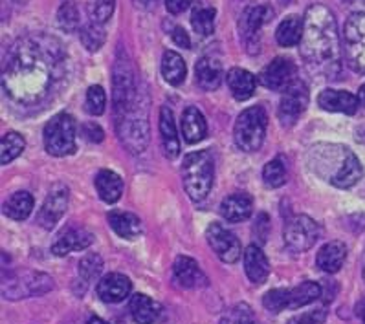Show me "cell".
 Wrapping results in <instances>:
<instances>
[{"mask_svg":"<svg viewBox=\"0 0 365 324\" xmlns=\"http://www.w3.org/2000/svg\"><path fill=\"white\" fill-rule=\"evenodd\" d=\"M24 147H26V141L19 132L4 134L2 143H0V163L8 165V163L14 162L17 156H21Z\"/></svg>","mask_w":365,"mask_h":324,"instance_id":"35","label":"cell"},{"mask_svg":"<svg viewBox=\"0 0 365 324\" xmlns=\"http://www.w3.org/2000/svg\"><path fill=\"white\" fill-rule=\"evenodd\" d=\"M114 6H116V0H91L88 2V17L92 22L105 24V22L110 21Z\"/></svg>","mask_w":365,"mask_h":324,"instance_id":"40","label":"cell"},{"mask_svg":"<svg viewBox=\"0 0 365 324\" xmlns=\"http://www.w3.org/2000/svg\"><path fill=\"white\" fill-rule=\"evenodd\" d=\"M81 134L86 137V140L92 141V143H99V141H103V137H105L101 127H99V125H96V123H85V125H83Z\"/></svg>","mask_w":365,"mask_h":324,"instance_id":"45","label":"cell"},{"mask_svg":"<svg viewBox=\"0 0 365 324\" xmlns=\"http://www.w3.org/2000/svg\"><path fill=\"white\" fill-rule=\"evenodd\" d=\"M112 86H114L112 105H114L118 136L133 154L143 152L149 143L147 101L138 88L136 73L125 51L118 53Z\"/></svg>","mask_w":365,"mask_h":324,"instance_id":"2","label":"cell"},{"mask_svg":"<svg viewBox=\"0 0 365 324\" xmlns=\"http://www.w3.org/2000/svg\"><path fill=\"white\" fill-rule=\"evenodd\" d=\"M191 24H193V30L202 37L213 33V30H215V8L206 4V2H198L191 13Z\"/></svg>","mask_w":365,"mask_h":324,"instance_id":"34","label":"cell"},{"mask_svg":"<svg viewBox=\"0 0 365 324\" xmlns=\"http://www.w3.org/2000/svg\"><path fill=\"white\" fill-rule=\"evenodd\" d=\"M319 239V226L307 214H297L284 226V244L294 253L309 251Z\"/></svg>","mask_w":365,"mask_h":324,"instance_id":"10","label":"cell"},{"mask_svg":"<svg viewBox=\"0 0 365 324\" xmlns=\"http://www.w3.org/2000/svg\"><path fill=\"white\" fill-rule=\"evenodd\" d=\"M303 30H305V21L297 17V15H290L279 24L277 31H275V38L284 48L296 46V44H301Z\"/></svg>","mask_w":365,"mask_h":324,"instance_id":"31","label":"cell"},{"mask_svg":"<svg viewBox=\"0 0 365 324\" xmlns=\"http://www.w3.org/2000/svg\"><path fill=\"white\" fill-rule=\"evenodd\" d=\"M245 269H246V275L248 278L254 284L261 286L264 284L270 275V262L268 258L264 256V253L261 251V248L257 246H250L245 253Z\"/></svg>","mask_w":365,"mask_h":324,"instance_id":"22","label":"cell"},{"mask_svg":"<svg viewBox=\"0 0 365 324\" xmlns=\"http://www.w3.org/2000/svg\"><path fill=\"white\" fill-rule=\"evenodd\" d=\"M318 105L327 112H341V114H356L360 99L345 90H323L318 98Z\"/></svg>","mask_w":365,"mask_h":324,"instance_id":"18","label":"cell"},{"mask_svg":"<svg viewBox=\"0 0 365 324\" xmlns=\"http://www.w3.org/2000/svg\"><path fill=\"white\" fill-rule=\"evenodd\" d=\"M356 313H358V317H360V319L364 320V324H365V299H361L360 303H358Z\"/></svg>","mask_w":365,"mask_h":324,"instance_id":"50","label":"cell"},{"mask_svg":"<svg viewBox=\"0 0 365 324\" xmlns=\"http://www.w3.org/2000/svg\"><path fill=\"white\" fill-rule=\"evenodd\" d=\"M254 213V200L246 192H235L224 198L220 204V214L228 222H245Z\"/></svg>","mask_w":365,"mask_h":324,"instance_id":"19","label":"cell"},{"mask_svg":"<svg viewBox=\"0 0 365 324\" xmlns=\"http://www.w3.org/2000/svg\"><path fill=\"white\" fill-rule=\"evenodd\" d=\"M86 112L92 115H101L107 107V95H105V90L99 85H94L88 88L86 92V101H85Z\"/></svg>","mask_w":365,"mask_h":324,"instance_id":"42","label":"cell"},{"mask_svg":"<svg viewBox=\"0 0 365 324\" xmlns=\"http://www.w3.org/2000/svg\"><path fill=\"white\" fill-rule=\"evenodd\" d=\"M133 284H130L129 277H125L121 273H108L103 277L98 284V297L103 303L116 304L125 301L130 295Z\"/></svg>","mask_w":365,"mask_h":324,"instance_id":"17","label":"cell"},{"mask_svg":"<svg viewBox=\"0 0 365 324\" xmlns=\"http://www.w3.org/2000/svg\"><path fill=\"white\" fill-rule=\"evenodd\" d=\"M345 258H347V248H345L344 242H329L325 244L318 253V258H316V264L322 271L325 273H336L339 271V268L344 266Z\"/></svg>","mask_w":365,"mask_h":324,"instance_id":"25","label":"cell"},{"mask_svg":"<svg viewBox=\"0 0 365 324\" xmlns=\"http://www.w3.org/2000/svg\"><path fill=\"white\" fill-rule=\"evenodd\" d=\"M344 56L354 72L365 73V13H352L345 22Z\"/></svg>","mask_w":365,"mask_h":324,"instance_id":"9","label":"cell"},{"mask_svg":"<svg viewBox=\"0 0 365 324\" xmlns=\"http://www.w3.org/2000/svg\"><path fill=\"white\" fill-rule=\"evenodd\" d=\"M2 211H4L6 216L11 218V220H19V222H21V220H26L31 214V211H34V197L26 191L14 192L4 204Z\"/></svg>","mask_w":365,"mask_h":324,"instance_id":"32","label":"cell"},{"mask_svg":"<svg viewBox=\"0 0 365 324\" xmlns=\"http://www.w3.org/2000/svg\"><path fill=\"white\" fill-rule=\"evenodd\" d=\"M262 179H264L267 187L272 189L284 185V182H287V167H284V163L279 158L268 162L264 165V171H262Z\"/></svg>","mask_w":365,"mask_h":324,"instance_id":"38","label":"cell"},{"mask_svg":"<svg viewBox=\"0 0 365 324\" xmlns=\"http://www.w3.org/2000/svg\"><path fill=\"white\" fill-rule=\"evenodd\" d=\"M173 41H175V43L178 44V46H182V48H190L191 46L190 37H187V33H185L182 28H175V30H173Z\"/></svg>","mask_w":365,"mask_h":324,"instance_id":"47","label":"cell"},{"mask_svg":"<svg viewBox=\"0 0 365 324\" xmlns=\"http://www.w3.org/2000/svg\"><path fill=\"white\" fill-rule=\"evenodd\" d=\"M322 297V286L318 282L307 281L299 286L292 288V290H287V310H297V308H303L307 304L314 303L316 299Z\"/></svg>","mask_w":365,"mask_h":324,"instance_id":"30","label":"cell"},{"mask_svg":"<svg viewBox=\"0 0 365 324\" xmlns=\"http://www.w3.org/2000/svg\"><path fill=\"white\" fill-rule=\"evenodd\" d=\"M44 149L48 154L65 158L76 152V121L70 114H57L44 127Z\"/></svg>","mask_w":365,"mask_h":324,"instance_id":"7","label":"cell"},{"mask_svg":"<svg viewBox=\"0 0 365 324\" xmlns=\"http://www.w3.org/2000/svg\"><path fill=\"white\" fill-rule=\"evenodd\" d=\"M86 324H108V323H105V320H103V319H99V317L92 315V317H88V320H86Z\"/></svg>","mask_w":365,"mask_h":324,"instance_id":"51","label":"cell"},{"mask_svg":"<svg viewBox=\"0 0 365 324\" xmlns=\"http://www.w3.org/2000/svg\"><path fill=\"white\" fill-rule=\"evenodd\" d=\"M305 30L299 51L310 70L332 77L339 70L341 44L334 13L323 4H314L305 13Z\"/></svg>","mask_w":365,"mask_h":324,"instance_id":"3","label":"cell"},{"mask_svg":"<svg viewBox=\"0 0 365 324\" xmlns=\"http://www.w3.org/2000/svg\"><path fill=\"white\" fill-rule=\"evenodd\" d=\"M281 2H283V4H284V6H287V4H288V2H290V0H281Z\"/></svg>","mask_w":365,"mask_h":324,"instance_id":"53","label":"cell"},{"mask_svg":"<svg viewBox=\"0 0 365 324\" xmlns=\"http://www.w3.org/2000/svg\"><path fill=\"white\" fill-rule=\"evenodd\" d=\"M259 229H262V227H264V229H268V218H267V214H259ZM264 239H267V236H264V233H261V235H259V240H261V242H264Z\"/></svg>","mask_w":365,"mask_h":324,"instance_id":"48","label":"cell"},{"mask_svg":"<svg viewBox=\"0 0 365 324\" xmlns=\"http://www.w3.org/2000/svg\"><path fill=\"white\" fill-rule=\"evenodd\" d=\"M57 22H59L61 30H65L66 33H73L79 28V9L73 4L72 0L63 2L57 11Z\"/></svg>","mask_w":365,"mask_h":324,"instance_id":"37","label":"cell"},{"mask_svg":"<svg viewBox=\"0 0 365 324\" xmlns=\"http://www.w3.org/2000/svg\"><path fill=\"white\" fill-rule=\"evenodd\" d=\"M307 107H309V88L305 83L296 79L284 90L283 98H281L279 110H277L281 123L287 127L294 125L299 120V115L307 110Z\"/></svg>","mask_w":365,"mask_h":324,"instance_id":"11","label":"cell"},{"mask_svg":"<svg viewBox=\"0 0 365 324\" xmlns=\"http://www.w3.org/2000/svg\"><path fill=\"white\" fill-rule=\"evenodd\" d=\"M108 224L118 236L125 240H136L142 235V222L140 218L127 211H110L108 213Z\"/></svg>","mask_w":365,"mask_h":324,"instance_id":"24","label":"cell"},{"mask_svg":"<svg viewBox=\"0 0 365 324\" xmlns=\"http://www.w3.org/2000/svg\"><path fill=\"white\" fill-rule=\"evenodd\" d=\"M360 101H361V105L365 107V85H361V88H360Z\"/></svg>","mask_w":365,"mask_h":324,"instance_id":"52","label":"cell"},{"mask_svg":"<svg viewBox=\"0 0 365 324\" xmlns=\"http://www.w3.org/2000/svg\"><path fill=\"white\" fill-rule=\"evenodd\" d=\"M262 304L267 308L268 312L279 313L287 310V290H272L264 295Z\"/></svg>","mask_w":365,"mask_h":324,"instance_id":"43","label":"cell"},{"mask_svg":"<svg viewBox=\"0 0 365 324\" xmlns=\"http://www.w3.org/2000/svg\"><path fill=\"white\" fill-rule=\"evenodd\" d=\"M206 236L211 249L222 262L233 264L241 258V242L230 229L220 224H211L206 231Z\"/></svg>","mask_w":365,"mask_h":324,"instance_id":"12","label":"cell"},{"mask_svg":"<svg viewBox=\"0 0 365 324\" xmlns=\"http://www.w3.org/2000/svg\"><path fill=\"white\" fill-rule=\"evenodd\" d=\"M81 35V43L83 46L88 51H98L99 48L105 44V38H107V33H105L103 24H98V22H88L81 28L79 31Z\"/></svg>","mask_w":365,"mask_h":324,"instance_id":"36","label":"cell"},{"mask_svg":"<svg viewBox=\"0 0 365 324\" xmlns=\"http://www.w3.org/2000/svg\"><path fill=\"white\" fill-rule=\"evenodd\" d=\"M190 4L191 0H165V8L173 15H178V13L185 11V9L190 8Z\"/></svg>","mask_w":365,"mask_h":324,"instance_id":"46","label":"cell"},{"mask_svg":"<svg viewBox=\"0 0 365 324\" xmlns=\"http://www.w3.org/2000/svg\"><path fill=\"white\" fill-rule=\"evenodd\" d=\"M101 268H103V262L99 258V255H86L81 262H79V277H81L83 284L88 286L99 273H101Z\"/></svg>","mask_w":365,"mask_h":324,"instance_id":"41","label":"cell"},{"mask_svg":"<svg viewBox=\"0 0 365 324\" xmlns=\"http://www.w3.org/2000/svg\"><path fill=\"white\" fill-rule=\"evenodd\" d=\"M364 278H365V266H364Z\"/></svg>","mask_w":365,"mask_h":324,"instance_id":"54","label":"cell"},{"mask_svg":"<svg viewBox=\"0 0 365 324\" xmlns=\"http://www.w3.org/2000/svg\"><path fill=\"white\" fill-rule=\"evenodd\" d=\"M66 53L56 37L26 35L9 48L2 70V90L22 107H34L50 95L65 77Z\"/></svg>","mask_w":365,"mask_h":324,"instance_id":"1","label":"cell"},{"mask_svg":"<svg viewBox=\"0 0 365 324\" xmlns=\"http://www.w3.org/2000/svg\"><path fill=\"white\" fill-rule=\"evenodd\" d=\"M220 324H257L255 323L254 312L248 304L241 303L235 304L233 308H230L228 312L224 313L222 319H220Z\"/></svg>","mask_w":365,"mask_h":324,"instance_id":"39","label":"cell"},{"mask_svg":"<svg viewBox=\"0 0 365 324\" xmlns=\"http://www.w3.org/2000/svg\"><path fill=\"white\" fill-rule=\"evenodd\" d=\"M185 61L176 51H163L162 57V75L173 86H180L185 79Z\"/></svg>","mask_w":365,"mask_h":324,"instance_id":"33","label":"cell"},{"mask_svg":"<svg viewBox=\"0 0 365 324\" xmlns=\"http://www.w3.org/2000/svg\"><path fill=\"white\" fill-rule=\"evenodd\" d=\"M296 72L297 68L292 61L284 59V57H277L268 66L262 68L259 79H261L262 86L279 92V90H287L288 86L296 81Z\"/></svg>","mask_w":365,"mask_h":324,"instance_id":"14","label":"cell"},{"mask_svg":"<svg viewBox=\"0 0 365 324\" xmlns=\"http://www.w3.org/2000/svg\"><path fill=\"white\" fill-rule=\"evenodd\" d=\"M195 77H197V85L206 92L217 90L224 77L222 64L215 57H202L195 66Z\"/></svg>","mask_w":365,"mask_h":324,"instance_id":"20","label":"cell"},{"mask_svg":"<svg viewBox=\"0 0 365 324\" xmlns=\"http://www.w3.org/2000/svg\"><path fill=\"white\" fill-rule=\"evenodd\" d=\"M50 290H53V278L41 271H21L4 277L2 282V295L8 301L39 297Z\"/></svg>","mask_w":365,"mask_h":324,"instance_id":"8","label":"cell"},{"mask_svg":"<svg viewBox=\"0 0 365 324\" xmlns=\"http://www.w3.org/2000/svg\"><path fill=\"white\" fill-rule=\"evenodd\" d=\"M310 171L338 189H351L364 176V167L351 149L336 143H318L307 154Z\"/></svg>","mask_w":365,"mask_h":324,"instance_id":"4","label":"cell"},{"mask_svg":"<svg viewBox=\"0 0 365 324\" xmlns=\"http://www.w3.org/2000/svg\"><path fill=\"white\" fill-rule=\"evenodd\" d=\"M129 310L133 319L138 324H153L158 320L160 313H162V306H160L156 301H153L150 297L143 293H136L130 299Z\"/></svg>","mask_w":365,"mask_h":324,"instance_id":"27","label":"cell"},{"mask_svg":"<svg viewBox=\"0 0 365 324\" xmlns=\"http://www.w3.org/2000/svg\"><path fill=\"white\" fill-rule=\"evenodd\" d=\"M134 4L140 9H153L156 4V0H134Z\"/></svg>","mask_w":365,"mask_h":324,"instance_id":"49","label":"cell"},{"mask_svg":"<svg viewBox=\"0 0 365 324\" xmlns=\"http://www.w3.org/2000/svg\"><path fill=\"white\" fill-rule=\"evenodd\" d=\"M327 319L325 310H316V312H307L303 315H296L288 320V324H323Z\"/></svg>","mask_w":365,"mask_h":324,"instance_id":"44","label":"cell"},{"mask_svg":"<svg viewBox=\"0 0 365 324\" xmlns=\"http://www.w3.org/2000/svg\"><path fill=\"white\" fill-rule=\"evenodd\" d=\"M96 189H98L99 198L107 204H114L120 200L121 192H123V179L116 174V172L99 171L96 176Z\"/></svg>","mask_w":365,"mask_h":324,"instance_id":"29","label":"cell"},{"mask_svg":"<svg viewBox=\"0 0 365 324\" xmlns=\"http://www.w3.org/2000/svg\"><path fill=\"white\" fill-rule=\"evenodd\" d=\"M215 165L207 150L187 154L182 163V179H184L185 192L193 202L206 200L213 187Z\"/></svg>","mask_w":365,"mask_h":324,"instance_id":"5","label":"cell"},{"mask_svg":"<svg viewBox=\"0 0 365 324\" xmlns=\"http://www.w3.org/2000/svg\"><path fill=\"white\" fill-rule=\"evenodd\" d=\"M267 110L262 107H252L241 112L237 117L233 136H235L237 147L245 152H255L261 149L264 136H267Z\"/></svg>","mask_w":365,"mask_h":324,"instance_id":"6","label":"cell"},{"mask_svg":"<svg viewBox=\"0 0 365 324\" xmlns=\"http://www.w3.org/2000/svg\"><path fill=\"white\" fill-rule=\"evenodd\" d=\"M207 132V125L200 110L195 107H187L182 114V136L187 143L202 141Z\"/></svg>","mask_w":365,"mask_h":324,"instance_id":"28","label":"cell"},{"mask_svg":"<svg viewBox=\"0 0 365 324\" xmlns=\"http://www.w3.org/2000/svg\"><path fill=\"white\" fill-rule=\"evenodd\" d=\"M160 140H162L163 154L169 160H175L180 154V140H178L173 112L169 107H162L160 110Z\"/></svg>","mask_w":365,"mask_h":324,"instance_id":"21","label":"cell"},{"mask_svg":"<svg viewBox=\"0 0 365 324\" xmlns=\"http://www.w3.org/2000/svg\"><path fill=\"white\" fill-rule=\"evenodd\" d=\"M272 15H274V11L268 6H252V8H246L245 13L241 15V21H239L242 37L246 41L254 38L259 33V30H261V26L272 21Z\"/></svg>","mask_w":365,"mask_h":324,"instance_id":"23","label":"cell"},{"mask_svg":"<svg viewBox=\"0 0 365 324\" xmlns=\"http://www.w3.org/2000/svg\"><path fill=\"white\" fill-rule=\"evenodd\" d=\"M68 187L63 184H56L50 192H48L46 200H44L43 207H41L39 214H37V222L43 229H53L56 224L59 222L63 214L66 213L68 207Z\"/></svg>","mask_w":365,"mask_h":324,"instance_id":"13","label":"cell"},{"mask_svg":"<svg viewBox=\"0 0 365 324\" xmlns=\"http://www.w3.org/2000/svg\"><path fill=\"white\" fill-rule=\"evenodd\" d=\"M173 275L176 284L187 290L207 286V277L191 256H178L173 264Z\"/></svg>","mask_w":365,"mask_h":324,"instance_id":"15","label":"cell"},{"mask_svg":"<svg viewBox=\"0 0 365 324\" xmlns=\"http://www.w3.org/2000/svg\"><path fill=\"white\" fill-rule=\"evenodd\" d=\"M94 242V235L85 227H68L63 231L52 246V253L56 256H65L72 251H83Z\"/></svg>","mask_w":365,"mask_h":324,"instance_id":"16","label":"cell"},{"mask_svg":"<svg viewBox=\"0 0 365 324\" xmlns=\"http://www.w3.org/2000/svg\"><path fill=\"white\" fill-rule=\"evenodd\" d=\"M226 81H228L230 86V92H232L233 98L237 101H246L254 95L255 92V81L254 73H250L248 70H242V68H232L226 75Z\"/></svg>","mask_w":365,"mask_h":324,"instance_id":"26","label":"cell"}]
</instances>
